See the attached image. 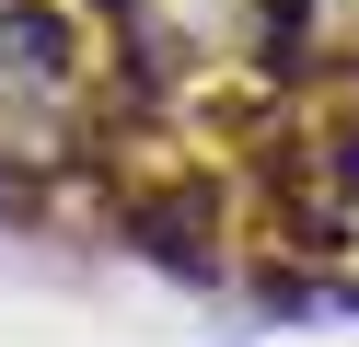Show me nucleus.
I'll return each mask as SVG.
<instances>
[{"label": "nucleus", "instance_id": "obj_2", "mask_svg": "<svg viewBox=\"0 0 359 347\" xmlns=\"http://www.w3.org/2000/svg\"><path fill=\"white\" fill-rule=\"evenodd\" d=\"M93 128V81L58 12H0V162H58Z\"/></svg>", "mask_w": 359, "mask_h": 347}, {"label": "nucleus", "instance_id": "obj_3", "mask_svg": "<svg viewBox=\"0 0 359 347\" xmlns=\"http://www.w3.org/2000/svg\"><path fill=\"white\" fill-rule=\"evenodd\" d=\"M290 58H348L359 69V0H290Z\"/></svg>", "mask_w": 359, "mask_h": 347}, {"label": "nucleus", "instance_id": "obj_1", "mask_svg": "<svg viewBox=\"0 0 359 347\" xmlns=\"http://www.w3.org/2000/svg\"><path fill=\"white\" fill-rule=\"evenodd\" d=\"M104 23L140 81H209V69L290 58V0H104Z\"/></svg>", "mask_w": 359, "mask_h": 347}]
</instances>
